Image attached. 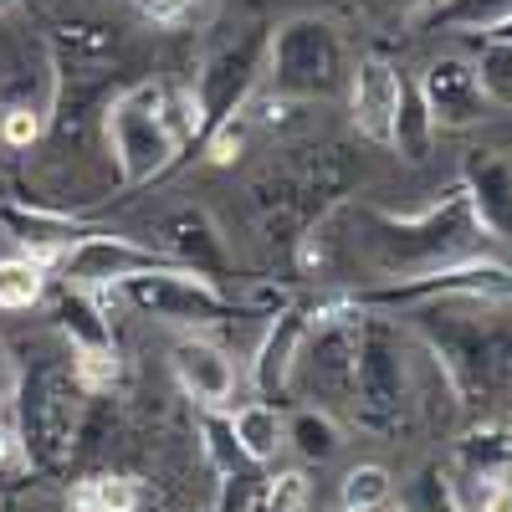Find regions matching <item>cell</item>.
Instances as JSON below:
<instances>
[{
	"label": "cell",
	"instance_id": "74e56055",
	"mask_svg": "<svg viewBox=\"0 0 512 512\" xmlns=\"http://www.w3.org/2000/svg\"><path fill=\"white\" fill-rule=\"evenodd\" d=\"M338 512H400L395 502H379V507H338Z\"/></svg>",
	"mask_w": 512,
	"mask_h": 512
},
{
	"label": "cell",
	"instance_id": "603a6c76",
	"mask_svg": "<svg viewBox=\"0 0 512 512\" xmlns=\"http://www.w3.org/2000/svg\"><path fill=\"white\" fill-rule=\"evenodd\" d=\"M436 144V123H431V108H425L415 82H400V108H395V128H390V149L410 164H420Z\"/></svg>",
	"mask_w": 512,
	"mask_h": 512
},
{
	"label": "cell",
	"instance_id": "b9f144b4",
	"mask_svg": "<svg viewBox=\"0 0 512 512\" xmlns=\"http://www.w3.org/2000/svg\"><path fill=\"white\" fill-rule=\"evenodd\" d=\"M507 482H512V477H507Z\"/></svg>",
	"mask_w": 512,
	"mask_h": 512
},
{
	"label": "cell",
	"instance_id": "ac0fdd59",
	"mask_svg": "<svg viewBox=\"0 0 512 512\" xmlns=\"http://www.w3.org/2000/svg\"><path fill=\"white\" fill-rule=\"evenodd\" d=\"M0 231H6L26 256H36L41 267L57 272V262H62V256H67L82 236H88L93 226L77 221V216H67V210H47V205H0Z\"/></svg>",
	"mask_w": 512,
	"mask_h": 512
},
{
	"label": "cell",
	"instance_id": "4dcf8cb0",
	"mask_svg": "<svg viewBox=\"0 0 512 512\" xmlns=\"http://www.w3.org/2000/svg\"><path fill=\"white\" fill-rule=\"evenodd\" d=\"M477 77H482V93L492 108H512V41H492L482 36L477 47Z\"/></svg>",
	"mask_w": 512,
	"mask_h": 512
},
{
	"label": "cell",
	"instance_id": "836d02e7",
	"mask_svg": "<svg viewBox=\"0 0 512 512\" xmlns=\"http://www.w3.org/2000/svg\"><path fill=\"white\" fill-rule=\"evenodd\" d=\"M128 6H134L154 31H180L195 11V0H128Z\"/></svg>",
	"mask_w": 512,
	"mask_h": 512
},
{
	"label": "cell",
	"instance_id": "8992f818",
	"mask_svg": "<svg viewBox=\"0 0 512 512\" xmlns=\"http://www.w3.org/2000/svg\"><path fill=\"white\" fill-rule=\"evenodd\" d=\"M103 139H108L123 190H139V185L159 180L180 159V139L169 134V118H164V82L159 77L128 82V88H118L103 103Z\"/></svg>",
	"mask_w": 512,
	"mask_h": 512
},
{
	"label": "cell",
	"instance_id": "7c38bea8",
	"mask_svg": "<svg viewBox=\"0 0 512 512\" xmlns=\"http://www.w3.org/2000/svg\"><path fill=\"white\" fill-rule=\"evenodd\" d=\"M149 267H169V256L159 246L134 241V236H113V231H88L57 262V277H62V287L108 292L113 282L134 277V272H149Z\"/></svg>",
	"mask_w": 512,
	"mask_h": 512
},
{
	"label": "cell",
	"instance_id": "3957f363",
	"mask_svg": "<svg viewBox=\"0 0 512 512\" xmlns=\"http://www.w3.org/2000/svg\"><path fill=\"white\" fill-rule=\"evenodd\" d=\"M11 415L26 451V472H62L82 441V415H88V384L77 379L72 354L31 359L26 369H16Z\"/></svg>",
	"mask_w": 512,
	"mask_h": 512
},
{
	"label": "cell",
	"instance_id": "f546056e",
	"mask_svg": "<svg viewBox=\"0 0 512 512\" xmlns=\"http://www.w3.org/2000/svg\"><path fill=\"white\" fill-rule=\"evenodd\" d=\"M400 512H466V502H461V492H456L446 466H425V472L405 487Z\"/></svg>",
	"mask_w": 512,
	"mask_h": 512
},
{
	"label": "cell",
	"instance_id": "8d00e7d4",
	"mask_svg": "<svg viewBox=\"0 0 512 512\" xmlns=\"http://www.w3.org/2000/svg\"><path fill=\"white\" fill-rule=\"evenodd\" d=\"M359 11H405V6H415V0H354Z\"/></svg>",
	"mask_w": 512,
	"mask_h": 512
},
{
	"label": "cell",
	"instance_id": "277c9868",
	"mask_svg": "<svg viewBox=\"0 0 512 512\" xmlns=\"http://www.w3.org/2000/svg\"><path fill=\"white\" fill-rule=\"evenodd\" d=\"M415 379H410V333L390 313L359 308L354 323V390L349 410L369 436H405L415 425Z\"/></svg>",
	"mask_w": 512,
	"mask_h": 512
},
{
	"label": "cell",
	"instance_id": "6da1fadb",
	"mask_svg": "<svg viewBox=\"0 0 512 512\" xmlns=\"http://www.w3.org/2000/svg\"><path fill=\"white\" fill-rule=\"evenodd\" d=\"M461 303L466 297H436L410 308V318L456 400L487 405L512 390V313L497 308L502 297H472L477 313H466Z\"/></svg>",
	"mask_w": 512,
	"mask_h": 512
},
{
	"label": "cell",
	"instance_id": "60d3db41",
	"mask_svg": "<svg viewBox=\"0 0 512 512\" xmlns=\"http://www.w3.org/2000/svg\"><path fill=\"white\" fill-rule=\"evenodd\" d=\"M6 6H16V0H0V11H6Z\"/></svg>",
	"mask_w": 512,
	"mask_h": 512
},
{
	"label": "cell",
	"instance_id": "ab89813d",
	"mask_svg": "<svg viewBox=\"0 0 512 512\" xmlns=\"http://www.w3.org/2000/svg\"><path fill=\"white\" fill-rule=\"evenodd\" d=\"M11 477H16V472H11V466H0V487H6V482H11Z\"/></svg>",
	"mask_w": 512,
	"mask_h": 512
},
{
	"label": "cell",
	"instance_id": "7a4b0ae2",
	"mask_svg": "<svg viewBox=\"0 0 512 512\" xmlns=\"http://www.w3.org/2000/svg\"><path fill=\"white\" fill-rule=\"evenodd\" d=\"M359 221V251L364 262L379 277H420V272H436V267H456V262H472L477 246L487 241L472 205H466L461 180L441 190V200H431L415 216H390V210H354Z\"/></svg>",
	"mask_w": 512,
	"mask_h": 512
},
{
	"label": "cell",
	"instance_id": "d590c367",
	"mask_svg": "<svg viewBox=\"0 0 512 512\" xmlns=\"http://www.w3.org/2000/svg\"><path fill=\"white\" fill-rule=\"evenodd\" d=\"M11 390H16V359H11L6 344H0V410L11 405Z\"/></svg>",
	"mask_w": 512,
	"mask_h": 512
},
{
	"label": "cell",
	"instance_id": "8fae6325",
	"mask_svg": "<svg viewBox=\"0 0 512 512\" xmlns=\"http://www.w3.org/2000/svg\"><path fill=\"white\" fill-rule=\"evenodd\" d=\"M262 67H267V31H246L236 41H226L221 52H210L205 67L195 72L190 93L200 103V123L205 134L216 128L221 118L241 113L246 98L256 93V82H262Z\"/></svg>",
	"mask_w": 512,
	"mask_h": 512
},
{
	"label": "cell",
	"instance_id": "d4e9b609",
	"mask_svg": "<svg viewBox=\"0 0 512 512\" xmlns=\"http://www.w3.org/2000/svg\"><path fill=\"white\" fill-rule=\"evenodd\" d=\"M287 446L303 456V461H333L338 446H344V431H338V420L318 405H303L287 415Z\"/></svg>",
	"mask_w": 512,
	"mask_h": 512
},
{
	"label": "cell",
	"instance_id": "d6986e66",
	"mask_svg": "<svg viewBox=\"0 0 512 512\" xmlns=\"http://www.w3.org/2000/svg\"><path fill=\"white\" fill-rule=\"evenodd\" d=\"M308 323H313V308H303V303H287L272 313L262 344H256V359H251V384L262 390V400L277 405L292 390V364L308 338Z\"/></svg>",
	"mask_w": 512,
	"mask_h": 512
},
{
	"label": "cell",
	"instance_id": "2e32d148",
	"mask_svg": "<svg viewBox=\"0 0 512 512\" xmlns=\"http://www.w3.org/2000/svg\"><path fill=\"white\" fill-rule=\"evenodd\" d=\"M461 190L487 241H512V159L502 149H472L461 159Z\"/></svg>",
	"mask_w": 512,
	"mask_h": 512
},
{
	"label": "cell",
	"instance_id": "cb8c5ba5",
	"mask_svg": "<svg viewBox=\"0 0 512 512\" xmlns=\"http://www.w3.org/2000/svg\"><path fill=\"white\" fill-rule=\"evenodd\" d=\"M47 272L52 267H41L26 251L0 256V313H31L47 297Z\"/></svg>",
	"mask_w": 512,
	"mask_h": 512
},
{
	"label": "cell",
	"instance_id": "5bb4252c",
	"mask_svg": "<svg viewBox=\"0 0 512 512\" xmlns=\"http://www.w3.org/2000/svg\"><path fill=\"white\" fill-rule=\"evenodd\" d=\"M420 98L431 108V123L436 128H472L487 118V93H482V77H477V62L461 57V52H446V57H431V67L420 72Z\"/></svg>",
	"mask_w": 512,
	"mask_h": 512
},
{
	"label": "cell",
	"instance_id": "f35d334b",
	"mask_svg": "<svg viewBox=\"0 0 512 512\" xmlns=\"http://www.w3.org/2000/svg\"><path fill=\"white\" fill-rule=\"evenodd\" d=\"M487 36H492V41H512V21H502V26H492Z\"/></svg>",
	"mask_w": 512,
	"mask_h": 512
},
{
	"label": "cell",
	"instance_id": "44dd1931",
	"mask_svg": "<svg viewBox=\"0 0 512 512\" xmlns=\"http://www.w3.org/2000/svg\"><path fill=\"white\" fill-rule=\"evenodd\" d=\"M410 21H415V31H466V36H487L492 26L512 21V0H425Z\"/></svg>",
	"mask_w": 512,
	"mask_h": 512
},
{
	"label": "cell",
	"instance_id": "5b68a950",
	"mask_svg": "<svg viewBox=\"0 0 512 512\" xmlns=\"http://www.w3.org/2000/svg\"><path fill=\"white\" fill-rule=\"evenodd\" d=\"M349 47L323 16H287L267 31V93L292 103H328L349 93Z\"/></svg>",
	"mask_w": 512,
	"mask_h": 512
},
{
	"label": "cell",
	"instance_id": "30bf717a",
	"mask_svg": "<svg viewBox=\"0 0 512 512\" xmlns=\"http://www.w3.org/2000/svg\"><path fill=\"white\" fill-rule=\"evenodd\" d=\"M52 328L67 338L72 369H77L82 384H88V395H103L123 379V359H118V338H113V318H108L103 292L62 287L52 297Z\"/></svg>",
	"mask_w": 512,
	"mask_h": 512
},
{
	"label": "cell",
	"instance_id": "4316f807",
	"mask_svg": "<svg viewBox=\"0 0 512 512\" xmlns=\"http://www.w3.org/2000/svg\"><path fill=\"white\" fill-rule=\"evenodd\" d=\"M118 47V31L103 21H62L52 31V57L57 62H108Z\"/></svg>",
	"mask_w": 512,
	"mask_h": 512
},
{
	"label": "cell",
	"instance_id": "ffe728a7",
	"mask_svg": "<svg viewBox=\"0 0 512 512\" xmlns=\"http://www.w3.org/2000/svg\"><path fill=\"white\" fill-rule=\"evenodd\" d=\"M451 472L466 482H497L512 477V425H477L451 451Z\"/></svg>",
	"mask_w": 512,
	"mask_h": 512
},
{
	"label": "cell",
	"instance_id": "1f68e13d",
	"mask_svg": "<svg viewBox=\"0 0 512 512\" xmlns=\"http://www.w3.org/2000/svg\"><path fill=\"white\" fill-rule=\"evenodd\" d=\"M41 134H47V108H36L26 98L0 103V144L6 149H31L41 144Z\"/></svg>",
	"mask_w": 512,
	"mask_h": 512
},
{
	"label": "cell",
	"instance_id": "d6a6232c",
	"mask_svg": "<svg viewBox=\"0 0 512 512\" xmlns=\"http://www.w3.org/2000/svg\"><path fill=\"white\" fill-rule=\"evenodd\" d=\"M379 502H395V482L384 466H354L344 477V492H338V507H379Z\"/></svg>",
	"mask_w": 512,
	"mask_h": 512
},
{
	"label": "cell",
	"instance_id": "484cf974",
	"mask_svg": "<svg viewBox=\"0 0 512 512\" xmlns=\"http://www.w3.org/2000/svg\"><path fill=\"white\" fill-rule=\"evenodd\" d=\"M72 512H139V482L123 472H93L72 482Z\"/></svg>",
	"mask_w": 512,
	"mask_h": 512
},
{
	"label": "cell",
	"instance_id": "9c48e42d",
	"mask_svg": "<svg viewBox=\"0 0 512 512\" xmlns=\"http://www.w3.org/2000/svg\"><path fill=\"white\" fill-rule=\"evenodd\" d=\"M354 323H359V308L349 297H333V303L313 308V323H308V338L297 349V364H292V384H303V395L318 400V410L349 405V390H354Z\"/></svg>",
	"mask_w": 512,
	"mask_h": 512
},
{
	"label": "cell",
	"instance_id": "ba28073f",
	"mask_svg": "<svg viewBox=\"0 0 512 512\" xmlns=\"http://www.w3.org/2000/svg\"><path fill=\"white\" fill-rule=\"evenodd\" d=\"M103 297H113V303H123V308H134L139 318L175 323V328H221V323H236L241 318V303H231V297L221 292V282H210L200 272H185L175 262L123 277Z\"/></svg>",
	"mask_w": 512,
	"mask_h": 512
},
{
	"label": "cell",
	"instance_id": "4fadbf2b",
	"mask_svg": "<svg viewBox=\"0 0 512 512\" xmlns=\"http://www.w3.org/2000/svg\"><path fill=\"white\" fill-rule=\"evenodd\" d=\"M149 246H159L175 267H185V272H200V277H210V282H226L231 277V246H226V236H221V226L210 221V210H200V205H175V210H164V216L149 226Z\"/></svg>",
	"mask_w": 512,
	"mask_h": 512
},
{
	"label": "cell",
	"instance_id": "52a82bcc",
	"mask_svg": "<svg viewBox=\"0 0 512 512\" xmlns=\"http://www.w3.org/2000/svg\"><path fill=\"white\" fill-rule=\"evenodd\" d=\"M256 195V216H262V231L287 246L303 241L328 210L344 205V164L338 159H287L272 164L262 180L251 185Z\"/></svg>",
	"mask_w": 512,
	"mask_h": 512
},
{
	"label": "cell",
	"instance_id": "7402d4cb",
	"mask_svg": "<svg viewBox=\"0 0 512 512\" xmlns=\"http://www.w3.org/2000/svg\"><path fill=\"white\" fill-rule=\"evenodd\" d=\"M231 431H236V441H241L251 466H272L277 451L287 446V415L272 400H251V405L231 410Z\"/></svg>",
	"mask_w": 512,
	"mask_h": 512
},
{
	"label": "cell",
	"instance_id": "83f0119b",
	"mask_svg": "<svg viewBox=\"0 0 512 512\" xmlns=\"http://www.w3.org/2000/svg\"><path fill=\"white\" fill-rule=\"evenodd\" d=\"M200 451H205V461L216 466L221 477L251 472V461H246V451H241V441L231 431V415L226 410H205L200 415Z\"/></svg>",
	"mask_w": 512,
	"mask_h": 512
},
{
	"label": "cell",
	"instance_id": "e0dca14e",
	"mask_svg": "<svg viewBox=\"0 0 512 512\" xmlns=\"http://www.w3.org/2000/svg\"><path fill=\"white\" fill-rule=\"evenodd\" d=\"M169 369H175L180 390H185L200 410H226L231 395H236V359H231L221 344L200 338V333L180 338V344L169 349Z\"/></svg>",
	"mask_w": 512,
	"mask_h": 512
},
{
	"label": "cell",
	"instance_id": "9a60e30c",
	"mask_svg": "<svg viewBox=\"0 0 512 512\" xmlns=\"http://www.w3.org/2000/svg\"><path fill=\"white\" fill-rule=\"evenodd\" d=\"M400 82H405V72L390 57H379V52H364L354 62V72H349V118L359 128V139L390 149V128H395V108H400Z\"/></svg>",
	"mask_w": 512,
	"mask_h": 512
},
{
	"label": "cell",
	"instance_id": "f1b7e54d",
	"mask_svg": "<svg viewBox=\"0 0 512 512\" xmlns=\"http://www.w3.org/2000/svg\"><path fill=\"white\" fill-rule=\"evenodd\" d=\"M313 497L308 477L303 472H267V477H256L251 482V512H303Z\"/></svg>",
	"mask_w": 512,
	"mask_h": 512
},
{
	"label": "cell",
	"instance_id": "e575fe53",
	"mask_svg": "<svg viewBox=\"0 0 512 512\" xmlns=\"http://www.w3.org/2000/svg\"><path fill=\"white\" fill-rule=\"evenodd\" d=\"M477 512H512V482L497 477V482H482V502Z\"/></svg>",
	"mask_w": 512,
	"mask_h": 512
}]
</instances>
